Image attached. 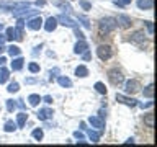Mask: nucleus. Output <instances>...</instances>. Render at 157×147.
<instances>
[{"label": "nucleus", "mask_w": 157, "mask_h": 147, "mask_svg": "<svg viewBox=\"0 0 157 147\" xmlns=\"http://www.w3.org/2000/svg\"><path fill=\"white\" fill-rule=\"evenodd\" d=\"M77 18H78V21H82V24H83V26H85L87 29L92 28V26H90V21H88L87 17H83V15H77Z\"/></svg>", "instance_id": "obj_31"}, {"label": "nucleus", "mask_w": 157, "mask_h": 147, "mask_svg": "<svg viewBox=\"0 0 157 147\" xmlns=\"http://www.w3.org/2000/svg\"><path fill=\"white\" fill-rule=\"evenodd\" d=\"M144 123H146V126L147 127H154V115H152V113H147V115L144 116Z\"/></svg>", "instance_id": "obj_23"}, {"label": "nucleus", "mask_w": 157, "mask_h": 147, "mask_svg": "<svg viewBox=\"0 0 157 147\" xmlns=\"http://www.w3.org/2000/svg\"><path fill=\"white\" fill-rule=\"evenodd\" d=\"M5 41H7V38H5V34H2V33H0V46H2V44H3Z\"/></svg>", "instance_id": "obj_45"}, {"label": "nucleus", "mask_w": 157, "mask_h": 147, "mask_svg": "<svg viewBox=\"0 0 157 147\" xmlns=\"http://www.w3.org/2000/svg\"><path fill=\"white\" fill-rule=\"evenodd\" d=\"M8 54H10L12 57H17V56H20V54H21V49H20L18 46H13V44H12V46L8 47Z\"/></svg>", "instance_id": "obj_26"}, {"label": "nucleus", "mask_w": 157, "mask_h": 147, "mask_svg": "<svg viewBox=\"0 0 157 147\" xmlns=\"http://www.w3.org/2000/svg\"><path fill=\"white\" fill-rule=\"evenodd\" d=\"M75 75H77V77H87V75H88V69H87L85 66H78V67L75 69Z\"/></svg>", "instance_id": "obj_22"}, {"label": "nucleus", "mask_w": 157, "mask_h": 147, "mask_svg": "<svg viewBox=\"0 0 157 147\" xmlns=\"http://www.w3.org/2000/svg\"><path fill=\"white\" fill-rule=\"evenodd\" d=\"M26 119H28V113H25V111L18 113V115H17V126L23 127L25 124H26Z\"/></svg>", "instance_id": "obj_16"}, {"label": "nucleus", "mask_w": 157, "mask_h": 147, "mask_svg": "<svg viewBox=\"0 0 157 147\" xmlns=\"http://www.w3.org/2000/svg\"><path fill=\"white\" fill-rule=\"evenodd\" d=\"M36 78H26V83H36Z\"/></svg>", "instance_id": "obj_47"}, {"label": "nucleus", "mask_w": 157, "mask_h": 147, "mask_svg": "<svg viewBox=\"0 0 157 147\" xmlns=\"http://www.w3.org/2000/svg\"><path fill=\"white\" fill-rule=\"evenodd\" d=\"M116 24H118L120 28H123V29H128V28L131 26V18L128 17V15H118Z\"/></svg>", "instance_id": "obj_10"}, {"label": "nucleus", "mask_w": 157, "mask_h": 147, "mask_svg": "<svg viewBox=\"0 0 157 147\" xmlns=\"http://www.w3.org/2000/svg\"><path fill=\"white\" fill-rule=\"evenodd\" d=\"M54 5L56 7H59V8H62V12H66V13H69L72 10V7L69 3H66V2H61V0H54Z\"/></svg>", "instance_id": "obj_17"}, {"label": "nucleus", "mask_w": 157, "mask_h": 147, "mask_svg": "<svg viewBox=\"0 0 157 147\" xmlns=\"http://www.w3.org/2000/svg\"><path fill=\"white\" fill-rule=\"evenodd\" d=\"M17 106H18V103L15 101V100H7V110L10 113H13L15 110H17Z\"/></svg>", "instance_id": "obj_30"}, {"label": "nucleus", "mask_w": 157, "mask_h": 147, "mask_svg": "<svg viewBox=\"0 0 157 147\" xmlns=\"http://www.w3.org/2000/svg\"><path fill=\"white\" fill-rule=\"evenodd\" d=\"M144 36H146L144 31H134V33H132V36L129 38V41L134 43V44H142V43L146 41Z\"/></svg>", "instance_id": "obj_13"}, {"label": "nucleus", "mask_w": 157, "mask_h": 147, "mask_svg": "<svg viewBox=\"0 0 157 147\" xmlns=\"http://www.w3.org/2000/svg\"><path fill=\"white\" fill-rule=\"evenodd\" d=\"M124 142H126V144H132V142H134V139H132V137H129V139L124 141Z\"/></svg>", "instance_id": "obj_48"}, {"label": "nucleus", "mask_w": 157, "mask_h": 147, "mask_svg": "<svg viewBox=\"0 0 157 147\" xmlns=\"http://www.w3.org/2000/svg\"><path fill=\"white\" fill-rule=\"evenodd\" d=\"M100 33L101 34H110L111 31L116 29V18H111V17H106V18H101L100 20Z\"/></svg>", "instance_id": "obj_1"}, {"label": "nucleus", "mask_w": 157, "mask_h": 147, "mask_svg": "<svg viewBox=\"0 0 157 147\" xmlns=\"http://www.w3.org/2000/svg\"><path fill=\"white\" fill-rule=\"evenodd\" d=\"M57 74H59V69H57V67H54L52 70H49V75H51V78H52V77H56Z\"/></svg>", "instance_id": "obj_39"}, {"label": "nucleus", "mask_w": 157, "mask_h": 147, "mask_svg": "<svg viewBox=\"0 0 157 147\" xmlns=\"http://www.w3.org/2000/svg\"><path fill=\"white\" fill-rule=\"evenodd\" d=\"M95 90L98 93H101V95H106V87H105V83H101V82L95 83Z\"/></svg>", "instance_id": "obj_27"}, {"label": "nucleus", "mask_w": 157, "mask_h": 147, "mask_svg": "<svg viewBox=\"0 0 157 147\" xmlns=\"http://www.w3.org/2000/svg\"><path fill=\"white\" fill-rule=\"evenodd\" d=\"M87 134H88V137H90V141L92 142H98L100 141V131H95V129H87Z\"/></svg>", "instance_id": "obj_19"}, {"label": "nucleus", "mask_w": 157, "mask_h": 147, "mask_svg": "<svg viewBox=\"0 0 157 147\" xmlns=\"http://www.w3.org/2000/svg\"><path fill=\"white\" fill-rule=\"evenodd\" d=\"M108 80L111 82V85L118 87V85H121V83L124 82V77H123L121 70H118V69H111V70L108 72Z\"/></svg>", "instance_id": "obj_2"}, {"label": "nucleus", "mask_w": 157, "mask_h": 147, "mask_svg": "<svg viewBox=\"0 0 157 147\" xmlns=\"http://www.w3.org/2000/svg\"><path fill=\"white\" fill-rule=\"evenodd\" d=\"M113 3L118 5V7H126V5L131 3V0H113Z\"/></svg>", "instance_id": "obj_34"}, {"label": "nucleus", "mask_w": 157, "mask_h": 147, "mask_svg": "<svg viewBox=\"0 0 157 147\" xmlns=\"http://www.w3.org/2000/svg\"><path fill=\"white\" fill-rule=\"evenodd\" d=\"M2 28H3V24H2V23H0V31H2Z\"/></svg>", "instance_id": "obj_49"}, {"label": "nucleus", "mask_w": 157, "mask_h": 147, "mask_svg": "<svg viewBox=\"0 0 157 147\" xmlns=\"http://www.w3.org/2000/svg\"><path fill=\"white\" fill-rule=\"evenodd\" d=\"M57 83L61 87H64V88H66V87H72V80H71V78H67V77H64V75L57 77Z\"/></svg>", "instance_id": "obj_18"}, {"label": "nucleus", "mask_w": 157, "mask_h": 147, "mask_svg": "<svg viewBox=\"0 0 157 147\" xmlns=\"http://www.w3.org/2000/svg\"><path fill=\"white\" fill-rule=\"evenodd\" d=\"M56 20H57V23L62 24V26H67V28H75L77 26V23L74 21L71 17H67V15H57Z\"/></svg>", "instance_id": "obj_5"}, {"label": "nucleus", "mask_w": 157, "mask_h": 147, "mask_svg": "<svg viewBox=\"0 0 157 147\" xmlns=\"http://www.w3.org/2000/svg\"><path fill=\"white\" fill-rule=\"evenodd\" d=\"M82 56H83V59H85V61H90V59H92V54L88 52V51H85V52L82 54Z\"/></svg>", "instance_id": "obj_41"}, {"label": "nucleus", "mask_w": 157, "mask_h": 147, "mask_svg": "<svg viewBox=\"0 0 157 147\" xmlns=\"http://www.w3.org/2000/svg\"><path fill=\"white\" fill-rule=\"evenodd\" d=\"M36 7H44V5H46V2H44V0H36Z\"/></svg>", "instance_id": "obj_44"}, {"label": "nucleus", "mask_w": 157, "mask_h": 147, "mask_svg": "<svg viewBox=\"0 0 157 147\" xmlns=\"http://www.w3.org/2000/svg\"><path fill=\"white\" fill-rule=\"evenodd\" d=\"M74 137H75L78 142H85V141H83V139H85V136H83V132H80V131H75V132H74Z\"/></svg>", "instance_id": "obj_35"}, {"label": "nucleus", "mask_w": 157, "mask_h": 147, "mask_svg": "<svg viewBox=\"0 0 157 147\" xmlns=\"http://www.w3.org/2000/svg\"><path fill=\"white\" fill-rule=\"evenodd\" d=\"M78 5H80L83 10H92V3H88L87 0H80V2H78Z\"/></svg>", "instance_id": "obj_36"}, {"label": "nucleus", "mask_w": 157, "mask_h": 147, "mask_svg": "<svg viewBox=\"0 0 157 147\" xmlns=\"http://www.w3.org/2000/svg\"><path fill=\"white\" fill-rule=\"evenodd\" d=\"M116 100L120 103H123V105H126V106H131V108L137 106V100H136V98H129L126 95H121V93H116Z\"/></svg>", "instance_id": "obj_6"}, {"label": "nucleus", "mask_w": 157, "mask_h": 147, "mask_svg": "<svg viewBox=\"0 0 157 147\" xmlns=\"http://www.w3.org/2000/svg\"><path fill=\"white\" fill-rule=\"evenodd\" d=\"M74 33H75V36H77L78 39H85V36H83V33H82V31H80V29H78L77 26L74 28Z\"/></svg>", "instance_id": "obj_38"}, {"label": "nucleus", "mask_w": 157, "mask_h": 147, "mask_svg": "<svg viewBox=\"0 0 157 147\" xmlns=\"http://www.w3.org/2000/svg\"><path fill=\"white\" fill-rule=\"evenodd\" d=\"M17 123H13V121H7L5 123V126H3V129H5V132H13L15 129H17Z\"/></svg>", "instance_id": "obj_24"}, {"label": "nucleus", "mask_w": 157, "mask_h": 147, "mask_svg": "<svg viewBox=\"0 0 157 147\" xmlns=\"http://www.w3.org/2000/svg\"><path fill=\"white\" fill-rule=\"evenodd\" d=\"M2 51H3V47H2V46H0V52H2Z\"/></svg>", "instance_id": "obj_50"}, {"label": "nucleus", "mask_w": 157, "mask_h": 147, "mask_svg": "<svg viewBox=\"0 0 157 147\" xmlns=\"http://www.w3.org/2000/svg\"><path fill=\"white\" fill-rule=\"evenodd\" d=\"M25 23H26V26H28L29 29H33V31H38V29L43 26L41 17H33V18H29L28 21H25Z\"/></svg>", "instance_id": "obj_8"}, {"label": "nucleus", "mask_w": 157, "mask_h": 147, "mask_svg": "<svg viewBox=\"0 0 157 147\" xmlns=\"http://www.w3.org/2000/svg\"><path fill=\"white\" fill-rule=\"evenodd\" d=\"M5 38L8 39V41H13L15 39V28H7V31H5Z\"/></svg>", "instance_id": "obj_29"}, {"label": "nucleus", "mask_w": 157, "mask_h": 147, "mask_svg": "<svg viewBox=\"0 0 157 147\" xmlns=\"http://www.w3.org/2000/svg\"><path fill=\"white\" fill-rule=\"evenodd\" d=\"M8 77H10V72H8V69H5L3 66L0 67V83H5L8 80Z\"/></svg>", "instance_id": "obj_21"}, {"label": "nucleus", "mask_w": 157, "mask_h": 147, "mask_svg": "<svg viewBox=\"0 0 157 147\" xmlns=\"http://www.w3.org/2000/svg\"><path fill=\"white\" fill-rule=\"evenodd\" d=\"M142 95L147 96V98H152V96H154V85H152V83H151V85H147L144 90H142Z\"/></svg>", "instance_id": "obj_25"}, {"label": "nucleus", "mask_w": 157, "mask_h": 147, "mask_svg": "<svg viewBox=\"0 0 157 147\" xmlns=\"http://www.w3.org/2000/svg\"><path fill=\"white\" fill-rule=\"evenodd\" d=\"M31 136H33V139H36V141H41L43 139V136H44V132H43V129H34L33 132H31Z\"/></svg>", "instance_id": "obj_28"}, {"label": "nucleus", "mask_w": 157, "mask_h": 147, "mask_svg": "<svg viewBox=\"0 0 157 147\" xmlns=\"http://www.w3.org/2000/svg\"><path fill=\"white\" fill-rule=\"evenodd\" d=\"M152 105H154V103H152V101H146V103H141V108H142V110H144V108H151Z\"/></svg>", "instance_id": "obj_40"}, {"label": "nucleus", "mask_w": 157, "mask_h": 147, "mask_svg": "<svg viewBox=\"0 0 157 147\" xmlns=\"http://www.w3.org/2000/svg\"><path fill=\"white\" fill-rule=\"evenodd\" d=\"M146 26H147V31H149V36H152L154 34V24H152V21H146Z\"/></svg>", "instance_id": "obj_37"}, {"label": "nucleus", "mask_w": 157, "mask_h": 147, "mask_svg": "<svg viewBox=\"0 0 157 147\" xmlns=\"http://www.w3.org/2000/svg\"><path fill=\"white\" fill-rule=\"evenodd\" d=\"M85 51H88V44L85 43V39H78L74 46V52L75 54H83Z\"/></svg>", "instance_id": "obj_12"}, {"label": "nucleus", "mask_w": 157, "mask_h": 147, "mask_svg": "<svg viewBox=\"0 0 157 147\" xmlns=\"http://www.w3.org/2000/svg\"><path fill=\"white\" fill-rule=\"evenodd\" d=\"M97 56L101 59V61H108L111 56H113V51H111V47L108 46V44H100L97 49Z\"/></svg>", "instance_id": "obj_3"}, {"label": "nucleus", "mask_w": 157, "mask_h": 147, "mask_svg": "<svg viewBox=\"0 0 157 147\" xmlns=\"http://www.w3.org/2000/svg\"><path fill=\"white\" fill-rule=\"evenodd\" d=\"M5 62H7V59H5L3 56H0V67H2V66H5Z\"/></svg>", "instance_id": "obj_46"}, {"label": "nucleus", "mask_w": 157, "mask_h": 147, "mask_svg": "<svg viewBox=\"0 0 157 147\" xmlns=\"http://www.w3.org/2000/svg\"><path fill=\"white\" fill-rule=\"evenodd\" d=\"M88 123H90V126L93 127V129H97V131H103V127H105V121L101 119L100 116H90L88 118Z\"/></svg>", "instance_id": "obj_7"}, {"label": "nucleus", "mask_w": 157, "mask_h": 147, "mask_svg": "<svg viewBox=\"0 0 157 147\" xmlns=\"http://www.w3.org/2000/svg\"><path fill=\"white\" fill-rule=\"evenodd\" d=\"M137 7H139V10H152L154 0H137Z\"/></svg>", "instance_id": "obj_14"}, {"label": "nucleus", "mask_w": 157, "mask_h": 147, "mask_svg": "<svg viewBox=\"0 0 157 147\" xmlns=\"http://www.w3.org/2000/svg\"><path fill=\"white\" fill-rule=\"evenodd\" d=\"M28 70L31 72V74H38V72H39V66H38L36 62H31V64L28 66Z\"/></svg>", "instance_id": "obj_33"}, {"label": "nucleus", "mask_w": 157, "mask_h": 147, "mask_svg": "<svg viewBox=\"0 0 157 147\" xmlns=\"http://www.w3.org/2000/svg\"><path fill=\"white\" fill-rule=\"evenodd\" d=\"M41 47H43V44H39V46H36V47H34V51H33V56H36V54H38L39 51H41Z\"/></svg>", "instance_id": "obj_43"}, {"label": "nucleus", "mask_w": 157, "mask_h": 147, "mask_svg": "<svg viewBox=\"0 0 157 147\" xmlns=\"http://www.w3.org/2000/svg\"><path fill=\"white\" fill-rule=\"evenodd\" d=\"M28 101H29V105H31V106H38L39 101H41V96L36 95V93H31V95L28 96Z\"/></svg>", "instance_id": "obj_20"}, {"label": "nucleus", "mask_w": 157, "mask_h": 147, "mask_svg": "<svg viewBox=\"0 0 157 147\" xmlns=\"http://www.w3.org/2000/svg\"><path fill=\"white\" fill-rule=\"evenodd\" d=\"M57 20H56V17H49L48 20H46V21H44V24H43V26H44V29H46V31L48 33H52L54 31V29H56V26H57Z\"/></svg>", "instance_id": "obj_11"}, {"label": "nucleus", "mask_w": 157, "mask_h": 147, "mask_svg": "<svg viewBox=\"0 0 157 147\" xmlns=\"http://www.w3.org/2000/svg\"><path fill=\"white\" fill-rule=\"evenodd\" d=\"M7 90H8L10 93H17V92L20 90V85H18L17 82H12V83L8 85V88H7Z\"/></svg>", "instance_id": "obj_32"}, {"label": "nucleus", "mask_w": 157, "mask_h": 147, "mask_svg": "<svg viewBox=\"0 0 157 147\" xmlns=\"http://www.w3.org/2000/svg\"><path fill=\"white\" fill-rule=\"evenodd\" d=\"M139 88H141V85L136 78H129V80L124 82V92L126 93H136Z\"/></svg>", "instance_id": "obj_4"}, {"label": "nucleus", "mask_w": 157, "mask_h": 147, "mask_svg": "<svg viewBox=\"0 0 157 147\" xmlns=\"http://www.w3.org/2000/svg\"><path fill=\"white\" fill-rule=\"evenodd\" d=\"M41 100H44V103H52V96H49V95H46L44 98H41Z\"/></svg>", "instance_id": "obj_42"}, {"label": "nucleus", "mask_w": 157, "mask_h": 147, "mask_svg": "<svg viewBox=\"0 0 157 147\" xmlns=\"http://www.w3.org/2000/svg\"><path fill=\"white\" fill-rule=\"evenodd\" d=\"M52 115H54V111L51 110V108H41V110L36 113V116H38L39 121H48V119H51Z\"/></svg>", "instance_id": "obj_9"}, {"label": "nucleus", "mask_w": 157, "mask_h": 147, "mask_svg": "<svg viewBox=\"0 0 157 147\" xmlns=\"http://www.w3.org/2000/svg\"><path fill=\"white\" fill-rule=\"evenodd\" d=\"M23 62H25V61H23V57L17 56V57H15L13 61H12V70H15V72H17V70H21Z\"/></svg>", "instance_id": "obj_15"}]
</instances>
